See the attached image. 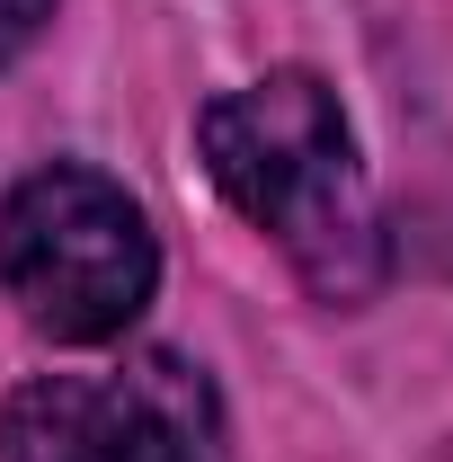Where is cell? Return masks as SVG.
<instances>
[{
	"label": "cell",
	"mask_w": 453,
	"mask_h": 462,
	"mask_svg": "<svg viewBox=\"0 0 453 462\" xmlns=\"http://www.w3.org/2000/svg\"><path fill=\"white\" fill-rule=\"evenodd\" d=\"M0 462H231L223 392L178 346L107 374H36L0 409Z\"/></svg>",
	"instance_id": "obj_3"
},
{
	"label": "cell",
	"mask_w": 453,
	"mask_h": 462,
	"mask_svg": "<svg viewBox=\"0 0 453 462\" xmlns=\"http://www.w3.org/2000/svg\"><path fill=\"white\" fill-rule=\"evenodd\" d=\"M196 152L320 302H365L383 276L374 187L320 71H267L196 116Z\"/></svg>",
	"instance_id": "obj_1"
},
{
	"label": "cell",
	"mask_w": 453,
	"mask_h": 462,
	"mask_svg": "<svg viewBox=\"0 0 453 462\" xmlns=\"http://www.w3.org/2000/svg\"><path fill=\"white\" fill-rule=\"evenodd\" d=\"M45 18H54V0H0V62L18 54V45H27Z\"/></svg>",
	"instance_id": "obj_4"
},
{
	"label": "cell",
	"mask_w": 453,
	"mask_h": 462,
	"mask_svg": "<svg viewBox=\"0 0 453 462\" xmlns=\"http://www.w3.org/2000/svg\"><path fill=\"white\" fill-rule=\"evenodd\" d=\"M0 285L54 346H107L161 285V240L107 170H27L0 205Z\"/></svg>",
	"instance_id": "obj_2"
}]
</instances>
